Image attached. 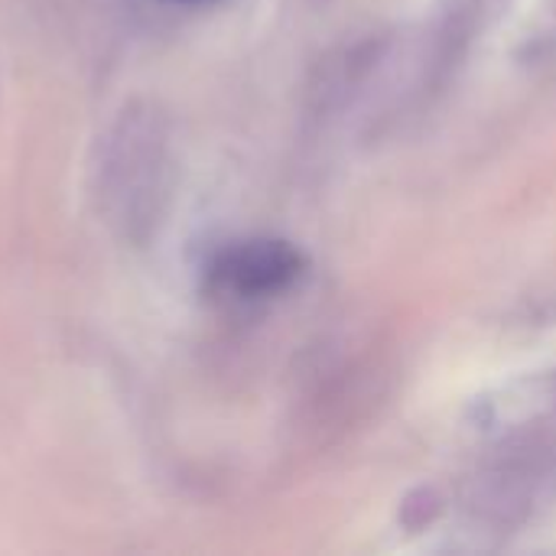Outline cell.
Instances as JSON below:
<instances>
[{"mask_svg": "<svg viewBox=\"0 0 556 556\" xmlns=\"http://www.w3.org/2000/svg\"><path fill=\"white\" fill-rule=\"evenodd\" d=\"M166 173V147L156 121L140 111H124L104 137L98 163V192L111 222L127 235H140L160 208Z\"/></svg>", "mask_w": 556, "mask_h": 556, "instance_id": "cell-1", "label": "cell"}, {"mask_svg": "<svg viewBox=\"0 0 556 556\" xmlns=\"http://www.w3.org/2000/svg\"><path fill=\"white\" fill-rule=\"evenodd\" d=\"M300 270V254L280 241H251L231 248L215 264V280L235 293L261 296L287 287Z\"/></svg>", "mask_w": 556, "mask_h": 556, "instance_id": "cell-2", "label": "cell"}]
</instances>
